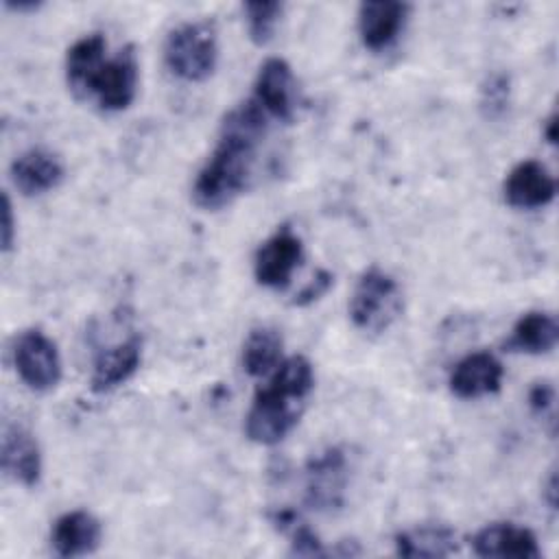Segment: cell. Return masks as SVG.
I'll list each match as a JSON object with an SVG mask.
<instances>
[{"label":"cell","instance_id":"cell-1","mask_svg":"<svg viewBox=\"0 0 559 559\" xmlns=\"http://www.w3.org/2000/svg\"><path fill=\"white\" fill-rule=\"evenodd\" d=\"M264 131L266 114L253 98L225 116L218 142L192 186V199L199 207L221 210L247 188Z\"/></svg>","mask_w":559,"mask_h":559},{"label":"cell","instance_id":"cell-2","mask_svg":"<svg viewBox=\"0 0 559 559\" xmlns=\"http://www.w3.org/2000/svg\"><path fill=\"white\" fill-rule=\"evenodd\" d=\"M314 386L312 365L304 356L282 360L269 382L253 395L245 419V432L260 445L280 443L299 421Z\"/></svg>","mask_w":559,"mask_h":559},{"label":"cell","instance_id":"cell-3","mask_svg":"<svg viewBox=\"0 0 559 559\" xmlns=\"http://www.w3.org/2000/svg\"><path fill=\"white\" fill-rule=\"evenodd\" d=\"M218 59L216 28L210 20H194L175 26L164 44L166 68L190 83L205 81Z\"/></svg>","mask_w":559,"mask_h":559},{"label":"cell","instance_id":"cell-4","mask_svg":"<svg viewBox=\"0 0 559 559\" xmlns=\"http://www.w3.org/2000/svg\"><path fill=\"white\" fill-rule=\"evenodd\" d=\"M402 288L395 277L378 266H371L354 286L349 299V319L358 330L380 334L402 314Z\"/></svg>","mask_w":559,"mask_h":559},{"label":"cell","instance_id":"cell-5","mask_svg":"<svg viewBox=\"0 0 559 559\" xmlns=\"http://www.w3.org/2000/svg\"><path fill=\"white\" fill-rule=\"evenodd\" d=\"M304 500L310 509L321 513L338 511L345 502L347 459L341 448H325L312 454L304 469Z\"/></svg>","mask_w":559,"mask_h":559},{"label":"cell","instance_id":"cell-6","mask_svg":"<svg viewBox=\"0 0 559 559\" xmlns=\"http://www.w3.org/2000/svg\"><path fill=\"white\" fill-rule=\"evenodd\" d=\"M13 365L33 391H50L61 380V358L52 338L41 330H24L13 345Z\"/></svg>","mask_w":559,"mask_h":559},{"label":"cell","instance_id":"cell-7","mask_svg":"<svg viewBox=\"0 0 559 559\" xmlns=\"http://www.w3.org/2000/svg\"><path fill=\"white\" fill-rule=\"evenodd\" d=\"M138 90V57L133 46H124L111 59H105L103 66L90 81L87 96L98 100V107L105 111L127 109Z\"/></svg>","mask_w":559,"mask_h":559},{"label":"cell","instance_id":"cell-8","mask_svg":"<svg viewBox=\"0 0 559 559\" xmlns=\"http://www.w3.org/2000/svg\"><path fill=\"white\" fill-rule=\"evenodd\" d=\"M304 258V245L299 236L288 227H280L273 236H269L253 258V275L258 284L266 288H284L288 286L293 271L299 266Z\"/></svg>","mask_w":559,"mask_h":559},{"label":"cell","instance_id":"cell-9","mask_svg":"<svg viewBox=\"0 0 559 559\" xmlns=\"http://www.w3.org/2000/svg\"><path fill=\"white\" fill-rule=\"evenodd\" d=\"M253 100L275 120L290 122L297 107V85L293 68L282 57H269L255 76Z\"/></svg>","mask_w":559,"mask_h":559},{"label":"cell","instance_id":"cell-10","mask_svg":"<svg viewBox=\"0 0 559 559\" xmlns=\"http://www.w3.org/2000/svg\"><path fill=\"white\" fill-rule=\"evenodd\" d=\"M504 201L518 210H537L555 199L557 183L550 170L535 159L515 164L504 179Z\"/></svg>","mask_w":559,"mask_h":559},{"label":"cell","instance_id":"cell-11","mask_svg":"<svg viewBox=\"0 0 559 559\" xmlns=\"http://www.w3.org/2000/svg\"><path fill=\"white\" fill-rule=\"evenodd\" d=\"M472 550L478 557L500 559H539L542 550L531 528L513 522H496L480 528L472 539Z\"/></svg>","mask_w":559,"mask_h":559},{"label":"cell","instance_id":"cell-12","mask_svg":"<svg viewBox=\"0 0 559 559\" xmlns=\"http://www.w3.org/2000/svg\"><path fill=\"white\" fill-rule=\"evenodd\" d=\"M2 469L20 485L35 487L41 478V454L35 437L20 424H4L0 439Z\"/></svg>","mask_w":559,"mask_h":559},{"label":"cell","instance_id":"cell-13","mask_svg":"<svg viewBox=\"0 0 559 559\" xmlns=\"http://www.w3.org/2000/svg\"><path fill=\"white\" fill-rule=\"evenodd\" d=\"M502 362L489 352H474L461 358L450 373V391L461 400H474L500 391Z\"/></svg>","mask_w":559,"mask_h":559},{"label":"cell","instance_id":"cell-14","mask_svg":"<svg viewBox=\"0 0 559 559\" xmlns=\"http://www.w3.org/2000/svg\"><path fill=\"white\" fill-rule=\"evenodd\" d=\"M140 360H142V338L138 334H131L129 338L100 349L92 367V378H90L92 391L107 393L124 384L138 371Z\"/></svg>","mask_w":559,"mask_h":559},{"label":"cell","instance_id":"cell-15","mask_svg":"<svg viewBox=\"0 0 559 559\" xmlns=\"http://www.w3.org/2000/svg\"><path fill=\"white\" fill-rule=\"evenodd\" d=\"M408 11V4L395 0L362 2L358 7V33L362 44L369 50H382L391 46L404 28Z\"/></svg>","mask_w":559,"mask_h":559},{"label":"cell","instance_id":"cell-16","mask_svg":"<svg viewBox=\"0 0 559 559\" xmlns=\"http://www.w3.org/2000/svg\"><path fill=\"white\" fill-rule=\"evenodd\" d=\"M11 179L24 197L44 194L61 183L63 164L50 151L31 148L13 159Z\"/></svg>","mask_w":559,"mask_h":559},{"label":"cell","instance_id":"cell-17","mask_svg":"<svg viewBox=\"0 0 559 559\" xmlns=\"http://www.w3.org/2000/svg\"><path fill=\"white\" fill-rule=\"evenodd\" d=\"M50 544L59 557H83L100 544V522L87 511H68L55 520Z\"/></svg>","mask_w":559,"mask_h":559},{"label":"cell","instance_id":"cell-18","mask_svg":"<svg viewBox=\"0 0 559 559\" xmlns=\"http://www.w3.org/2000/svg\"><path fill=\"white\" fill-rule=\"evenodd\" d=\"M105 37L100 33H90L79 37L66 55V81L76 96H87V87L96 70L103 66Z\"/></svg>","mask_w":559,"mask_h":559},{"label":"cell","instance_id":"cell-19","mask_svg":"<svg viewBox=\"0 0 559 559\" xmlns=\"http://www.w3.org/2000/svg\"><path fill=\"white\" fill-rule=\"evenodd\" d=\"M557 336H559L557 319L548 312L531 310L515 321L504 347L509 352H522V354H546L557 345Z\"/></svg>","mask_w":559,"mask_h":559},{"label":"cell","instance_id":"cell-20","mask_svg":"<svg viewBox=\"0 0 559 559\" xmlns=\"http://www.w3.org/2000/svg\"><path fill=\"white\" fill-rule=\"evenodd\" d=\"M402 557H448L456 552V533L445 524H421L395 535Z\"/></svg>","mask_w":559,"mask_h":559},{"label":"cell","instance_id":"cell-21","mask_svg":"<svg viewBox=\"0 0 559 559\" xmlns=\"http://www.w3.org/2000/svg\"><path fill=\"white\" fill-rule=\"evenodd\" d=\"M282 362V334L271 325L253 328L242 345V369L253 378L271 376Z\"/></svg>","mask_w":559,"mask_h":559},{"label":"cell","instance_id":"cell-22","mask_svg":"<svg viewBox=\"0 0 559 559\" xmlns=\"http://www.w3.org/2000/svg\"><path fill=\"white\" fill-rule=\"evenodd\" d=\"M242 11L247 15V28L255 44H266L273 37L275 24L284 11L282 2H245Z\"/></svg>","mask_w":559,"mask_h":559},{"label":"cell","instance_id":"cell-23","mask_svg":"<svg viewBox=\"0 0 559 559\" xmlns=\"http://www.w3.org/2000/svg\"><path fill=\"white\" fill-rule=\"evenodd\" d=\"M480 111L487 120H500L511 103V79L504 72H493L480 87Z\"/></svg>","mask_w":559,"mask_h":559},{"label":"cell","instance_id":"cell-24","mask_svg":"<svg viewBox=\"0 0 559 559\" xmlns=\"http://www.w3.org/2000/svg\"><path fill=\"white\" fill-rule=\"evenodd\" d=\"M286 533H290V552L299 555V557H321L325 555V548L321 544V539L317 537V533L306 524V522H297L293 524Z\"/></svg>","mask_w":559,"mask_h":559},{"label":"cell","instance_id":"cell-25","mask_svg":"<svg viewBox=\"0 0 559 559\" xmlns=\"http://www.w3.org/2000/svg\"><path fill=\"white\" fill-rule=\"evenodd\" d=\"M528 406L535 415H552V406H555V389L550 382H537L531 391H528Z\"/></svg>","mask_w":559,"mask_h":559},{"label":"cell","instance_id":"cell-26","mask_svg":"<svg viewBox=\"0 0 559 559\" xmlns=\"http://www.w3.org/2000/svg\"><path fill=\"white\" fill-rule=\"evenodd\" d=\"M332 286V275L328 271H319L310 282L308 286L295 297V304L297 306H308L312 304L314 299H319L321 295H325V290Z\"/></svg>","mask_w":559,"mask_h":559},{"label":"cell","instance_id":"cell-27","mask_svg":"<svg viewBox=\"0 0 559 559\" xmlns=\"http://www.w3.org/2000/svg\"><path fill=\"white\" fill-rule=\"evenodd\" d=\"M15 238V227H13V207L9 201V194H2V251L9 253L13 247Z\"/></svg>","mask_w":559,"mask_h":559},{"label":"cell","instance_id":"cell-28","mask_svg":"<svg viewBox=\"0 0 559 559\" xmlns=\"http://www.w3.org/2000/svg\"><path fill=\"white\" fill-rule=\"evenodd\" d=\"M544 135H546V140H548L550 144H555V142H557V116H555V114H550V118L546 120Z\"/></svg>","mask_w":559,"mask_h":559},{"label":"cell","instance_id":"cell-29","mask_svg":"<svg viewBox=\"0 0 559 559\" xmlns=\"http://www.w3.org/2000/svg\"><path fill=\"white\" fill-rule=\"evenodd\" d=\"M41 2H11V0H4V7L11 9V11H35L39 9Z\"/></svg>","mask_w":559,"mask_h":559},{"label":"cell","instance_id":"cell-30","mask_svg":"<svg viewBox=\"0 0 559 559\" xmlns=\"http://www.w3.org/2000/svg\"><path fill=\"white\" fill-rule=\"evenodd\" d=\"M548 504H550V509H555V474H550V478H548Z\"/></svg>","mask_w":559,"mask_h":559}]
</instances>
